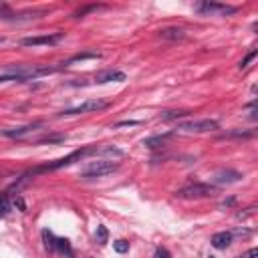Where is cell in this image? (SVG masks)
<instances>
[{
  "label": "cell",
  "mask_w": 258,
  "mask_h": 258,
  "mask_svg": "<svg viewBox=\"0 0 258 258\" xmlns=\"http://www.w3.org/2000/svg\"><path fill=\"white\" fill-rule=\"evenodd\" d=\"M212 196H216V187L208 183H187L175 191V198H181V200H202Z\"/></svg>",
  "instance_id": "obj_1"
},
{
  "label": "cell",
  "mask_w": 258,
  "mask_h": 258,
  "mask_svg": "<svg viewBox=\"0 0 258 258\" xmlns=\"http://www.w3.org/2000/svg\"><path fill=\"white\" fill-rule=\"evenodd\" d=\"M119 163L117 161H109V159H99V161H91L89 165H85L81 169V175L83 177H103V175H109L113 171H117Z\"/></svg>",
  "instance_id": "obj_2"
},
{
  "label": "cell",
  "mask_w": 258,
  "mask_h": 258,
  "mask_svg": "<svg viewBox=\"0 0 258 258\" xmlns=\"http://www.w3.org/2000/svg\"><path fill=\"white\" fill-rule=\"evenodd\" d=\"M220 125L214 119H196V121H187V123H177V131L181 133H210L216 131Z\"/></svg>",
  "instance_id": "obj_3"
},
{
  "label": "cell",
  "mask_w": 258,
  "mask_h": 258,
  "mask_svg": "<svg viewBox=\"0 0 258 258\" xmlns=\"http://www.w3.org/2000/svg\"><path fill=\"white\" fill-rule=\"evenodd\" d=\"M109 105H111L109 101H101V99H89V101H85V103H81V105H77V107H71V109L62 111L60 115H62V117H71V115H83V113H97V111L107 109Z\"/></svg>",
  "instance_id": "obj_4"
},
{
  "label": "cell",
  "mask_w": 258,
  "mask_h": 258,
  "mask_svg": "<svg viewBox=\"0 0 258 258\" xmlns=\"http://www.w3.org/2000/svg\"><path fill=\"white\" fill-rule=\"evenodd\" d=\"M198 10L202 14H210V16H230L238 8L230 6V4H222V2H202V4H198Z\"/></svg>",
  "instance_id": "obj_5"
},
{
  "label": "cell",
  "mask_w": 258,
  "mask_h": 258,
  "mask_svg": "<svg viewBox=\"0 0 258 258\" xmlns=\"http://www.w3.org/2000/svg\"><path fill=\"white\" fill-rule=\"evenodd\" d=\"M42 238H44V246L48 252H60V254H71V244L67 238H54L48 230L42 232Z\"/></svg>",
  "instance_id": "obj_6"
},
{
  "label": "cell",
  "mask_w": 258,
  "mask_h": 258,
  "mask_svg": "<svg viewBox=\"0 0 258 258\" xmlns=\"http://www.w3.org/2000/svg\"><path fill=\"white\" fill-rule=\"evenodd\" d=\"M62 32H52V34H42V36H26L20 40L22 46H38V44H56L62 40Z\"/></svg>",
  "instance_id": "obj_7"
},
{
  "label": "cell",
  "mask_w": 258,
  "mask_h": 258,
  "mask_svg": "<svg viewBox=\"0 0 258 258\" xmlns=\"http://www.w3.org/2000/svg\"><path fill=\"white\" fill-rule=\"evenodd\" d=\"M240 179H242V173L234 171V169H218L214 173V183H218V185H230V183H236Z\"/></svg>",
  "instance_id": "obj_8"
},
{
  "label": "cell",
  "mask_w": 258,
  "mask_h": 258,
  "mask_svg": "<svg viewBox=\"0 0 258 258\" xmlns=\"http://www.w3.org/2000/svg\"><path fill=\"white\" fill-rule=\"evenodd\" d=\"M125 79H127V75H125L123 71H105V73L97 75L95 83H97V85H103V83H111V81H115V83H123Z\"/></svg>",
  "instance_id": "obj_9"
},
{
  "label": "cell",
  "mask_w": 258,
  "mask_h": 258,
  "mask_svg": "<svg viewBox=\"0 0 258 258\" xmlns=\"http://www.w3.org/2000/svg\"><path fill=\"white\" fill-rule=\"evenodd\" d=\"M232 244V232H216L212 236V246L218 250H224Z\"/></svg>",
  "instance_id": "obj_10"
},
{
  "label": "cell",
  "mask_w": 258,
  "mask_h": 258,
  "mask_svg": "<svg viewBox=\"0 0 258 258\" xmlns=\"http://www.w3.org/2000/svg\"><path fill=\"white\" fill-rule=\"evenodd\" d=\"M159 36L165 38V40H181L185 36L183 28H177V26H167V28H161L159 30Z\"/></svg>",
  "instance_id": "obj_11"
},
{
  "label": "cell",
  "mask_w": 258,
  "mask_h": 258,
  "mask_svg": "<svg viewBox=\"0 0 258 258\" xmlns=\"http://www.w3.org/2000/svg\"><path fill=\"white\" fill-rule=\"evenodd\" d=\"M40 123H32V125H24V127H14V129H6V131H2V135L4 137H22V135H26L28 131H32L34 127H38Z\"/></svg>",
  "instance_id": "obj_12"
},
{
  "label": "cell",
  "mask_w": 258,
  "mask_h": 258,
  "mask_svg": "<svg viewBox=\"0 0 258 258\" xmlns=\"http://www.w3.org/2000/svg\"><path fill=\"white\" fill-rule=\"evenodd\" d=\"M87 58H101V54H99V52H79V54H75L73 58H69L67 62H62L60 67L64 69V67L73 64V62H79V60H87Z\"/></svg>",
  "instance_id": "obj_13"
},
{
  "label": "cell",
  "mask_w": 258,
  "mask_h": 258,
  "mask_svg": "<svg viewBox=\"0 0 258 258\" xmlns=\"http://www.w3.org/2000/svg\"><path fill=\"white\" fill-rule=\"evenodd\" d=\"M187 115H189V111H183V109H179V111H163L159 115V119L161 121H175V119H181V117H187Z\"/></svg>",
  "instance_id": "obj_14"
},
{
  "label": "cell",
  "mask_w": 258,
  "mask_h": 258,
  "mask_svg": "<svg viewBox=\"0 0 258 258\" xmlns=\"http://www.w3.org/2000/svg\"><path fill=\"white\" fill-rule=\"evenodd\" d=\"M169 137H171V133H165V135H155V137L145 139V141H143V145H147V147H159V145H163V141H165V139H169Z\"/></svg>",
  "instance_id": "obj_15"
},
{
  "label": "cell",
  "mask_w": 258,
  "mask_h": 258,
  "mask_svg": "<svg viewBox=\"0 0 258 258\" xmlns=\"http://www.w3.org/2000/svg\"><path fill=\"white\" fill-rule=\"evenodd\" d=\"M254 131H242V129H234V131H228V133H222L220 139H232V137H252Z\"/></svg>",
  "instance_id": "obj_16"
},
{
  "label": "cell",
  "mask_w": 258,
  "mask_h": 258,
  "mask_svg": "<svg viewBox=\"0 0 258 258\" xmlns=\"http://www.w3.org/2000/svg\"><path fill=\"white\" fill-rule=\"evenodd\" d=\"M12 18H14V12H12V8H10L8 4L0 2V20H10V22H12Z\"/></svg>",
  "instance_id": "obj_17"
},
{
  "label": "cell",
  "mask_w": 258,
  "mask_h": 258,
  "mask_svg": "<svg viewBox=\"0 0 258 258\" xmlns=\"http://www.w3.org/2000/svg\"><path fill=\"white\" fill-rule=\"evenodd\" d=\"M95 238H97V242L103 246V244H107V240H109V234H107V228L105 226H97V232H95Z\"/></svg>",
  "instance_id": "obj_18"
},
{
  "label": "cell",
  "mask_w": 258,
  "mask_h": 258,
  "mask_svg": "<svg viewBox=\"0 0 258 258\" xmlns=\"http://www.w3.org/2000/svg\"><path fill=\"white\" fill-rule=\"evenodd\" d=\"M113 248H115V252L123 254V252L129 250V242H127V240H115V242H113Z\"/></svg>",
  "instance_id": "obj_19"
},
{
  "label": "cell",
  "mask_w": 258,
  "mask_h": 258,
  "mask_svg": "<svg viewBox=\"0 0 258 258\" xmlns=\"http://www.w3.org/2000/svg\"><path fill=\"white\" fill-rule=\"evenodd\" d=\"M97 8H101V4H91V6H85V8H81V10H77L73 16L75 18H81V16H85L87 12H91V10H97Z\"/></svg>",
  "instance_id": "obj_20"
},
{
  "label": "cell",
  "mask_w": 258,
  "mask_h": 258,
  "mask_svg": "<svg viewBox=\"0 0 258 258\" xmlns=\"http://www.w3.org/2000/svg\"><path fill=\"white\" fill-rule=\"evenodd\" d=\"M8 210H10V202H8V198L4 194H0V216L8 214Z\"/></svg>",
  "instance_id": "obj_21"
},
{
  "label": "cell",
  "mask_w": 258,
  "mask_h": 258,
  "mask_svg": "<svg viewBox=\"0 0 258 258\" xmlns=\"http://www.w3.org/2000/svg\"><path fill=\"white\" fill-rule=\"evenodd\" d=\"M153 258H171V254H169L165 248H157L155 254H153Z\"/></svg>",
  "instance_id": "obj_22"
},
{
  "label": "cell",
  "mask_w": 258,
  "mask_h": 258,
  "mask_svg": "<svg viewBox=\"0 0 258 258\" xmlns=\"http://www.w3.org/2000/svg\"><path fill=\"white\" fill-rule=\"evenodd\" d=\"M252 58H256V50H252V52H250V54H248V56H246V58L240 62V69H246V67H248V62H250Z\"/></svg>",
  "instance_id": "obj_23"
},
{
  "label": "cell",
  "mask_w": 258,
  "mask_h": 258,
  "mask_svg": "<svg viewBox=\"0 0 258 258\" xmlns=\"http://www.w3.org/2000/svg\"><path fill=\"white\" fill-rule=\"evenodd\" d=\"M256 256H258V250H256V248H250V250H246L240 258H256Z\"/></svg>",
  "instance_id": "obj_24"
},
{
  "label": "cell",
  "mask_w": 258,
  "mask_h": 258,
  "mask_svg": "<svg viewBox=\"0 0 258 258\" xmlns=\"http://www.w3.org/2000/svg\"><path fill=\"white\" fill-rule=\"evenodd\" d=\"M139 121H121V123H117V127H125V125H137Z\"/></svg>",
  "instance_id": "obj_25"
},
{
  "label": "cell",
  "mask_w": 258,
  "mask_h": 258,
  "mask_svg": "<svg viewBox=\"0 0 258 258\" xmlns=\"http://www.w3.org/2000/svg\"><path fill=\"white\" fill-rule=\"evenodd\" d=\"M210 258H216V256H210Z\"/></svg>",
  "instance_id": "obj_26"
},
{
  "label": "cell",
  "mask_w": 258,
  "mask_h": 258,
  "mask_svg": "<svg viewBox=\"0 0 258 258\" xmlns=\"http://www.w3.org/2000/svg\"><path fill=\"white\" fill-rule=\"evenodd\" d=\"M0 42H2V38H0Z\"/></svg>",
  "instance_id": "obj_27"
}]
</instances>
